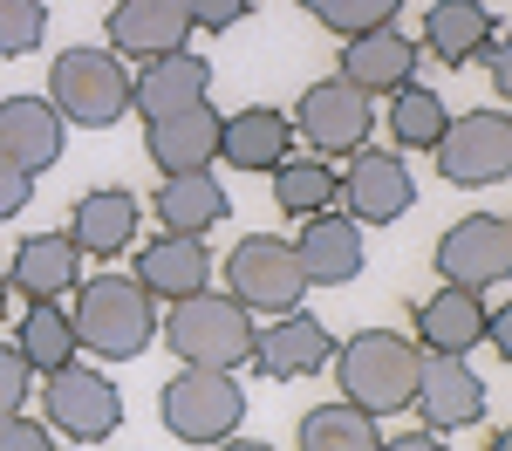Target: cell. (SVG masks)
I'll use <instances>...</instances> for the list:
<instances>
[{
  "label": "cell",
  "mask_w": 512,
  "mask_h": 451,
  "mask_svg": "<svg viewBox=\"0 0 512 451\" xmlns=\"http://www.w3.org/2000/svg\"><path fill=\"white\" fill-rule=\"evenodd\" d=\"M335 383H342V397L355 410H369V417H390V410H410L417 397V363H424V349L417 342H403L390 328H362L349 342H335Z\"/></svg>",
  "instance_id": "cell-1"
},
{
  "label": "cell",
  "mask_w": 512,
  "mask_h": 451,
  "mask_svg": "<svg viewBox=\"0 0 512 451\" xmlns=\"http://www.w3.org/2000/svg\"><path fill=\"white\" fill-rule=\"evenodd\" d=\"M69 322H76V349L103 356V363H130V356H144L158 342V308H151L144 281H130V274L82 281Z\"/></svg>",
  "instance_id": "cell-2"
},
{
  "label": "cell",
  "mask_w": 512,
  "mask_h": 451,
  "mask_svg": "<svg viewBox=\"0 0 512 451\" xmlns=\"http://www.w3.org/2000/svg\"><path fill=\"white\" fill-rule=\"evenodd\" d=\"M253 308H239L233 294H212L198 287L185 301H171V315L158 322V335L171 342L178 363H198V369H239L253 356Z\"/></svg>",
  "instance_id": "cell-3"
},
{
  "label": "cell",
  "mask_w": 512,
  "mask_h": 451,
  "mask_svg": "<svg viewBox=\"0 0 512 451\" xmlns=\"http://www.w3.org/2000/svg\"><path fill=\"white\" fill-rule=\"evenodd\" d=\"M158 417L178 445H233V431L246 424V390H239L233 369H198L185 363L158 397Z\"/></svg>",
  "instance_id": "cell-4"
},
{
  "label": "cell",
  "mask_w": 512,
  "mask_h": 451,
  "mask_svg": "<svg viewBox=\"0 0 512 451\" xmlns=\"http://www.w3.org/2000/svg\"><path fill=\"white\" fill-rule=\"evenodd\" d=\"M48 103L76 130H110L130 117V69L117 48H62L48 69Z\"/></svg>",
  "instance_id": "cell-5"
},
{
  "label": "cell",
  "mask_w": 512,
  "mask_h": 451,
  "mask_svg": "<svg viewBox=\"0 0 512 451\" xmlns=\"http://www.w3.org/2000/svg\"><path fill=\"white\" fill-rule=\"evenodd\" d=\"M226 294H233L239 308H253V315H287V308H301L308 274H301V260H294L287 240L253 233V240H239L226 253Z\"/></svg>",
  "instance_id": "cell-6"
},
{
  "label": "cell",
  "mask_w": 512,
  "mask_h": 451,
  "mask_svg": "<svg viewBox=\"0 0 512 451\" xmlns=\"http://www.w3.org/2000/svg\"><path fill=\"white\" fill-rule=\"evenodd\" d=\"M431 151H437L444 185H465V192L499 185V178H512V123L506 110H472V117L444 123V137Z\"/></svg>",
  "instance_id": "cell-7"
},
{
  "label": "cell",
  "mask_w": 512,
  "mask_h": 451,
  "mask_svg": "<svg viewBox=\"0 0 512 451\" xmlns=\"http://www.w3.org/2000/svg\"><path fill=\"white\" fill-rule=\"evenodd\" d=\"M117 424H123V397H117L110 376H96V369H82V363H62L48 376V431L55 438L103 445Z\"/></svg>",
  "instance_id": "cell-8"
},
{
  "label": "cell",
  "mask_w": 512,
  "mask_h": 451,
  "mask_svg": "<svg viewBox=\"0 0 512 451\" xmlns=\"http://www.w3.org/2000/svg\"><path fill=\"white\" fill-rule=\"evenodd\" d=\"M369 123H376L369 96H362L355 82H342V76L301 89V103H294V137L315 144L321 158H349L355 144H369Z\"/></svg>",
  "instance_id": "cell-9"
},
{
  "label": "cell",
  "mask_w": 512,
  "mask_h": 451,
  "mask_svg": "<svg viewBox=\"0 0 512 451\" xmlns=\"http://www.w3.org/2000/svg\"><path fill=\"white\" fill-rule=\"evenodd\" d=\"M431 267L444 274V281H458V287H478V294L499 287V281H512V226L499 219V212L458 219V226L437 240Z\"/></svg>",
  "instance_id": "cell-10"
},
{
  "label": "cell",
  "mask_w": 512,
  "mask_h": 451,
  "mask_svg": "<svg viewBox=\"0 0 512 451\" xmlns=\"http://www.w3.org/2000/svg\"><path fill=\"white\" fill-rule=\"evenodd\" d=\"M335 199L349 205L355 226H390V219H403V212L417 205V178H410V164L396 158V151L355 144L349 178H335Z\"/></svg>",
  "instance_id": "cell-11"
},
{
  "label": "cell",
  "mask_w": 512,
  "mask_h": 451,
  "mask_svg": "<svg viewBox=\"0 0 512 451\" xmlns=\"http://www.w3.org/2000/svg\"><path fill=\"white\" fill-rule=\"evenodd\" d=\"M328 356H335V335H328L315 315L287 308V315H274L267 328H253V356H246V363L260 369V376H274V383H308V376L328 369Z\"/></svg>",
  "instance_id": "cell-12"
},
{
  "label": "cell",
  "mask_w": 512,
  "mask_h": 451,
  "mask_svg": "<svg viewBox=\"0 0 512 451\" xmlns=\"http://www.w3.org/2000/svg\"><path fill=\"white\" fill-rule=\"evenodd\" d=\"M410 410L431 424V431H472L478 417H485V376H478L465 356H424L417 363V397Z\"/></svg>",
  "instance_id": "cell-13"
},
{
  "label": "cell",
  "mask_w": 512,
  "mask_h": 451,
  "mask_svg": "<svg viewBox=\"0 0 512 451\" xmlns=\"http://www.w3.org/2000/svg\"><path fill=\"white\" fill-rule=\"evenodd\" d=\"M417 41L403 35L396 21H383V28H362V35H342V82H355L362 96H390V89H403V82L417 76Z\"/></svg>",
  "instance_id": "cell-14"
},
{
  "label": "cell",
  "mask_w": 512,
  "mask_h": 451,
  "mask_svg": "<svg viewBox=\"0 0 512 451\" xmlns=\"http://www.w3.org/2000/svg\"><path fill=\"white\" fill-rule=\"evenodd\" d=\"M294 260H301V274L308 287H349L362 274V226H355L349 212H308L301 219V240H294Z\"/></svg>",
  "instance_id": "cell-15"
},
{
  "label": "cell",
  "mask_w": 512,
  "mask_h": 451,
  "mask_svg": "<svg viewBox=\"0 0 512 451\" xmlns=\"http://www.w3.org/2000/svg\"><path fill=\"white\" fill-rule=\"evenodd\" d=\"M192 41V14L185 0H117L110 7V48L123 62H151Z\"/></svg>",
  "instance_id": "cell-16"
},
{
  "label": "cell",
  "mask_w": 512,
  "mask_h": 451,
  "mask_svg": "<svg viewBox=\"0 0 512 451\" xmlns=\"http://www.w3.org/2000/svg\"><path fill=\"white\" fill-rule=\"evenodd\" d=\"M137 226H144V205H137V192H117V185L82 192L76 212H69V240H76L82 260H117V253H130Z\"/></svg>",
  "instance_id": "cell-17"
},
{
  "label": "cell",
  "mask_w": 512,
  "mask_h": 451,
  "mask_svg": "<svg viewBox=\"0 0 512 451\" xmlns=\"http://www.w3.org/2000/svg\"><path fill=\"white\" fill-rule=\"evenodd\" d=\"M219 110L212 103H185V110H164L144 130V158L158 171H198V164L219 158Z\"/></svg>",
  "instance_id": "cell-18"
},
{
  "label": "cell",
  "mask_w": 512,
  "mask_h": 451,
  "mask_svg": "<svg viewBox=\"0 0 512 451\" xmlns=\"http://www.w3.org/2000/svg\"><path fill=\"white\" fill-rule=\"evenodd\" d=\"M205 89H212V62L192 55V48H171V55H151L144 76L130 82V110L151 123V117H164V110L205 103Z\"/></svg>",
  "instance_id": "cell-19"
},
{
  "label": "cell",
  "mask_w": 512,
  "mask_h": 451,
  "mask_svg": "<svg viewBox=\"0 0 512 451\" xmlns=\"http://www.w3.org/2000/svg\"><path fill=\"white\" fill-rule=\"evenodd\" d=\"M137 281L151 301H185L198 287H212V253H205V233H164L137 253Z\"/></svg>",
  "instance_id": "cell-20"
},
{
  "label": "cell",
  "mask_w": 512,
  "mask_h": 451,
  "mask_svg": "<svg viewBox=\"0 0 512 451\" xmlns=\"http://www.w3.org/2000/svg\"><path fill=\"white\" fill-rule=\"evenodd\" d=\"M485 315H492V308H485V294H478V287L444 281L431 301L417 308V342L437 349V356H472L478 342H485Z\"/></svg>",
  "instance_id": "cell-21"
},
{
  "label": "cell",
  "mask_w": 512,
  "mask_h": 451,
  "mask_svg": "<svg viewBox=\"0 0 512 451\" xmlns=\"http://www.w3.org/2000/svg\"><path fill=\"white\" fill-rule=\"evenodd\" d=\"M287 151H294V117L274 103H253V110L219 123V158L233 171H274Z\"/></svg>",
  "instance_id": "cell-22"
},
{
  "label": "cell",
  "mask_w": 512,
  "mask_h": 451,
  "mask_svg": "<svg viewBox=\"0 0 512 451\" xmlns=\"http://www.w3.org/2000/svg\"><path fill=\"white\" fill-rule=\"evenodd\" d=\"M492 35H499V14L485 0H437L424 14V41L417 48H431L444 69H465V62H478V48Z\"/></svg>",
  "instance_id": "cell-23"
},
{
  "label": "cell",
  "mask_w": 512,
  "mask_h": 451,
  "mask_svg": "<svg viewBox=\"0 0 512 451\" xmlns=\"http://www.w3.org/2000/svg\"><path fill=\"white\" fill-rule=\"evenodd\" d=\"M0 151L21 171H48L62 158V117L48 96H7L0 103Z\"/></svg>",
  "instance_id": "cell-24"
},
{
  "label": "cell",
  "mask_w": 512,
  "mask_h": 451,
  "mask_svg": "<svg viewBox=\"0 0 512 451\" xmlns=\"http://www.w3.org/2000/svg\"><path fill=\"white\" fill-rule=\"evenodd\" d=\"M76 240L69 233H35V240L14 246L7 260V287H21V301H62L76 287Z\"/></svg>",
  "instance_id": "cell-25"
},
{
  "label": "cell",
  "mask_w": 512,
  "mask_h": 451,
  "mask_svg": "<svg viewBox=\"0 0 512 451\" xmlns=\"http://www.w3.org/2000/svg\"><path fill=\"white\" fill-rule=\"evenodd\" d=\"M151 212L164 219V233H212L233 205H226V185L212 178V164H198V171H164Z\"/></svg>",
  "instance_id": "cell-26"
},
{
  "label": "cell",
  "mask_w": 512,
  "mask_h": 451,
  "mask_svg": "<svg viewBox=\"0 0 512 451\" xmlns=\"http://www.w3.org/2000/svg\"><path fill=\"white\" fill-rule=\"evenodd\" d=\"M294 445H301V451H376V445H383V431H376L369 410H355L349 397H342V404L308 410L301 431H294Z\"/></svg>",
  "instance_id": "cell-27"
},
{
  "label": "cell",
  "mask_w": 512,
  "mask_h": 451,
  "mask_svg": "<svg viewBox=\"0 0 512 451\" xmlns=\"http://www.w3.org/2000/svg\"><path fill=\"white\" fill-rule=\"evenodd\" d=\"M14 349H21V363L35 369V376H55L62 363H76V322H69L55 301H28Z\"/></svg>",
  "instance_id": "cell-28"
},
{
  "label": "cell",
  "mask_w": 512,
  "mask_h": 451,
  "mask_svg": "<svg viewBox=\"0 0 512 451\" xmlns=\"http://www.w3.org/2000/svg\"><path fill=\"white\" fill-rule=\"evenodd\" d=\"M444 123H451V103L424 89V82L410 76L403 89H390V137L403 151H431L437 137H444Z\"/></svg>",
  "instance_id": "cell-29"
},
{
  "label": "cell",
  "mask_w": 512,
  "mask_h": 451,
  "mask_svg": "<svg viewBox=\"0 0 512 451\" xmlns=\"http://www.w3.org/2000/svg\"><path fill=\"white\" fill-rule=\"evenodd\" d=\"M335 178H342V171H335L328 158H294V151H287V158L274 164V205L287 212V219H294V212L308 219V212H321V205H335Z\"/></svg>",
  "instance_id": "cell-30"
},
{
  "label": "cell",
  "mask_w": 512,
  "mask_h": 451,
  "mask_svg": "<svg viewBox=\"0 0 512 451\" xmlns=\"http://www.w3.org/2000/svg\"><path fill=\"white\" fill-rule=\"evenodd\" d=\"M308 14H315L328 35H362V28L396 21V14H403V0H315Z\"/></svg>",
  "instance_id": "cell-31"
},
{
  "label": "cell",
  "mask_w": 512,
  "mask_h": 451,
  "mask_svg": "<svg viewBox=\"0 0 512 451\" xmlns=\"http://www.w3.org/2000/svg\"><path fill=\"white\" fill-rule=\"evenodd\" d=\"M48 35V0H0V55H35Z\"/></svg>",
  "instance_id": "cell-32"
},
{
  "label": "cell",
  "mask_w": 512,
  "mask_h": 451,
  "mask_svg": "<svg viewBox=\"0 0 512 451\" xmlns=\"http://www.w3.org/2000/svg\"><path fill=\"white\" fill-rule=\"evenodd\" d=\"M185 14H192V28H205V35H226V28H239L253 14V0H185Z\"/></svg>",
  "instance_id": "cell-33"
},
{
  "label": "cell",
  "mask_w": 512,
  "mask_h": 451,
  "mask_svg": "<svg viewBox=\"0 0 512 451\" xmlns=\"http://www.w3.org/2000/svg\"><path fill=\"white\" fill-rule=\"evenodd\" d=\"M28 383H35V369L21 363V349L0 342V417L7 410H28Z\"/></svg>",
  "instance_id": "cell-34"
},
{
  "label": "cell",
  "mask_w": 512,
  "mask_h": 451,
  "mask_svg": "<svg viewBox=\"0 0 512 451\" xmlns=\"http://www.w3.org/2000/svg\"><path fill=\"white\" fill-rule=\"evenodd\" d=\"M48 445H55V431L35 424L28 410H7L0 417V451H48Z\"/></svg>",
  "instance_id": "cell-35"
},
{
  "label": "cell",
  "mask_w": 512,
  "mask_h": 451,
  "mask_svg": "<svg viewBox=\"0 0 512 451\" xmlns=\"http://www.w3.org/2000/svg\"><path fill=\"white\" fill-rule=\"evenodd\" d=\"M28 199H35V171H21V164L0 151V219L28 212Z\"/></svg>",
  "instance_id": "cell-36"
},
{
  "label": "cell",
  "mask_w": 512,
  "mask_h": 451,
  "mask_svg": "<svg viewBox=\"0 0 512 451\" xmlns=\"http://www.w3.org/2000/svg\"><path fill=\"white\" fill-rule=\"evenodd\" d=\"M478 55L492 62V89H499V96H512V48H499V35H492Z\"/></svg>",
  "instance_id": "cell-37"
},
{
  "label": "cell",
  "mask_w": 512,
  "mask_h": 451,
  "mask_svg": "<svg viewBox=\"0 0 512 451\" xmlns=\"http://www.w3.org/2000/svg\"><path fill=\"white\" fill-rule=\"evenodd\" d=\"M7 294H14V287H7V274H0V315H7Z\"/></svg>",
  "instance_id": "cell-38"
},
{
  "label": "cell",
  "mask_w": 512,
  "mask_h": 451,
  "mask_svg": "<svg viewBox=\"0 0 512 451\" xmlns=\"http://www.w3.org/2000/svg\"><path fill=\"white\" fill-rule=\"evenodd\" d=\"M301 7H315V0H301Z\"/></svg>",
  "instance_id": "cell-39"
}]
</instances>
